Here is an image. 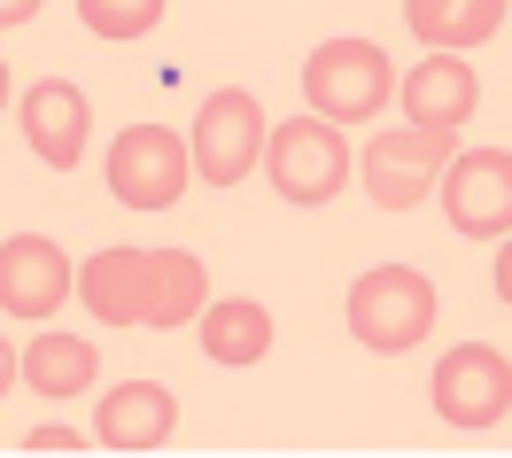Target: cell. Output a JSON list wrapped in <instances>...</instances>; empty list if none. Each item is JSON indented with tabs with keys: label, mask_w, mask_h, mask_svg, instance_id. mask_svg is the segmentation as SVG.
I'll return each mask as SVG.
<instances>
[{
	"label": "cell",
	"mask_w": 512,
	"mask_h": 458,
	"mask_svg": "<svg viewBox=\"0 0 512 458\" xmlns=\"http://www.w3.org/2000/svg\"><path fill=\"white\" fill-rule=\"evenodd\" d=\"M70 288L109 327H187L210 303V272L194 249H101L70 272Z\"/></svg>",
	"instance_id": "obj_1"
},
{
	"label": "cell",
	"mask_w": 512,
	"mask_h": 458,
	"mask_svg": "<svg viewBox=\"0 0 512 458\" xmlns=\"http://www.w3.org/2000/svg\"><path fill=\"white\" fill-rule=\"evenodd\" d=\"M435 280L419 264H373L350 288V334L373 350V358H396V350H419L435 334Z\"/></svg>",
	"instance_id": "obj_2"
},
{
	"label": "cell",
	"mask_w": 512,
	"mask_h": 458,
	"mask_svg": "<svg viewBox=\"0 0 512 458\" xmlns=\"http://www.w3.org/2000/svg\"><path fill=\"white\" fill-rule=\"evenodd\" d=\"M388 94H396V70L373 39H326L303 63V101L326 125H373Z\"/></svg>",
	"instance_id": "obj_3"
},
{
	"label": "cell",
	"mask_w": 512,
	"mask_h": 458,
	"mask_svg": "<svg viewBox=\"0 0 512 458\" xmlns=\"http://www.w3.org/2000/svg\"><path fill=\"white\" fill-rule=\"evenodd\" d=\"M264 132H272V117L256 109L249 86H218V94L194 109V132H187L194 179H210V187H241L249 164L264 156Z\"/></svg>",
	"instance_id": "obj_4"
},
{
	"label": "cell",
	"mask_w": 512,
	"mask_h": 458,
	"mask_svg": "<svg viewBox=\"0 0 512 458\" xmlns=\"http://www.w3.org/2000/svg\"><path fill=\"white\" fill-rule=\"evenodd\" d=\"M458 156V132L450 125H396V132H373L365 140V195L381 202V210H412V202L435 195V171Z\"/></svg>",
	"instance_id": "obj_5"
},
{
	"label": "cell",
	"mask_w": 512,
	"mask_h": 458,
	"mask_svg": "<svg viewBox=\"0 0 512 458\" xmlns=\"http://www.w3.org/2000/svg\"><path fill=\"white\" fill-rule=\"evenodd\" d=\"M256 164L272 171V187L288 202H334L342 195V179H350V140L342 125H326V117H295V125H272L264 132V156Z\"/></svg>",
	"instance_id": "obj_6"
},
{
	"label": "cell",
	"mask_w": 512,
	"mask_h": 458,
	"mask_svg": "<svg viewBox=\"0 0 512 458\" xmlns=\"http://www.w3.org/2000/svg\"><path fill=\"white\" fill-rule=\"evenodd\" d=\"M427 396H435V420L466 427V435H474V427H497L512 412V358L497 342H458V350H443Z\"/></svg>",
	"instance_id": "obj_7"
},
{
	"label": "cell",
	"mask_w": 512,
	"mask_h": 458,
	"mask_svg": "<svg viewBox=\"0 0 512 458\" xmlns=\"http://www.w3.org/2000/svg\"><path fill=\"white\" fill-rule=\"evenodd\" d=\"M187 140L171 125H132L117 132V148H109V195L125 202V210H171V202L187 195Z\"/></svg>",
	"instance_id": "obj_8"
},
{
	"label": "cell",
	"mask_w": 512,
	"mask_h": 458,
	"mask_svg": "<svg viewBox=\"0 0 512 458\" xmlns=\"http://www.w3.org/2000/svg\"><path fill=\"white\" fill-rule=\"evenodd\" d=\"M443 210L466 241H505L512 233V156L505 148H466L443 164Z\"/></svg>",
	"instance_id": "obj_9"
},
{
	"label": "cell",
	"mask_w": 512,
	"mask_h": 458,
	"mask_svg": "<svg viewBox=\"0 0 512 458\" xmlns=\"http://www.w3.org/2000/svg\"><path fill=\"white\" fill-rule=\"evenodd\" d=\"M24 140L47 171H78L86 164V140H94V109L70 78H39L24 94Z\"/></svg>",
	"instance_id": "obj_10"
},
{
	"label": "cell",
	"mask_w": 512,
	"mask_h": 458,
	"mask_svg": "<svg viewBox=\"0 0 512 458\" xmlns=\"http://www.w3.org/2000/svg\"><path fill=\"white\" fill-rule=\"evenodd\" d=\"M63 295H70V257L47 241V233L0 241V311L47 319V311H63Z\"/></svg>",
	"instance_id": "obj_11"
},
{
	"label": "cell",
	"mask_w": 512,
	"mask_h": 458,
	"mask_svg": "<svg viewBox=\"0 0 512 458\" xmlns=\"http://www.w3.org/2000/svg\"><path fill=\"white\" fill-rule=\"evenodd\" d=\"M171 427H179V396L163 389V381H125V389L101 396L94 443H109L117 458H125V451H163Z\"/></svg>",
	"instance_id": "obj_12"
},
{
	"label": "cell",
	"mask_w": 512,
	"mask_h": 458,
	"mask_svg": "<svg viewBox=\"0 0 512 458\" xmlns=\"http://www.w3.org/2000/svg\"><path fill=\"white\" fill-rule=\"evenodd\" d=\"M396 94H404V117H412V125H450L458 132L474 117V101H481V78H474V63L427 47V63H412V78H404Z\"/></svg>",
	"instance_id": "obj_13"
},
{
	"label": "cell",
	"mask_w": 512,
	"mask_h": 458,
	"mask_svg": "<svg viewBox=\"0 0 512 458\" xmlns=\"http://www.w3.org/2000/svg\"><path fill=\"white\" fill-rule=\"evenodd\" d=\"M194 327H202V358H210V365H256L264 350H272V311L249 303V295L202 303V311H194Z\"/></svg>",
	"instance_id": "obj_14"
},
{
	"label": "cell",
	"mask_w": 512,
	"mask_h": 458,
	"mask_svg": "<svg viewBox=\"0 0 512 458\" xmlns=\"http://www.w3.org/2000/svg\"><path fill=\"white\" fill-rule=\"evenodd\" d=\"M512 0H404V24H412L419 47H443V55H458V47H481V39L505 24Z\"/></svg>",
	"instance_id": "obj_15"
},
{
	"label": "cell",
	"mask_w": 512,
	"mask_h": 458,
	"mask_svg": "<svg viewBox=\"0 0 512 458\" xmlns=\"http://www.w3.org/2000/svg\"><path fill=\"white\" fill-rule=\"evenodd\" d=\"M94 373H101V358L86 334H39L24 350V381L39 396H78V389H94Z\"/></svg>",
	"instance_id": "obj_16"
},
{
	"label": "cell",
	"mask_w": 512,
	"mask_h": 458,
	"mask_svg": "<svg viewBox=\"0 0 512 458\" xmlns=\"http://www.w3.org/2000/svg\"><path fill=\"white\" fill-rule=\"evenodd\" d=\"M163 8H171V0H78V24H86L94 39H117V47H125V39L156 32Z\"/></svg>",
	"instance_id": "obj_17"
},
{
	"label": "cell",
	"mask_w": 512,
	"mask_h": 458,
	"mask_svg": "<svg viewBox=\"0 0 512 458\" xmlns=\"http://www.w3.org/2000/svg\"><path fill=\"white\" fill-rule=\"evenodd\" d=\"M24 451H39V458H47V451H86V435H70V427H32V435H24Z\"/></svg>",
	"instance_id": "obj_18"
},
{
	"label": "cell",
	"mask_w": 512,
	"mask_h": 458,
	"mask_svg": "<svg viewBox=\"0 0 512 458\" xmlns=\"http://www.w3.org/2000/svg\"><path fill=\"white\" fill-rule=\"evenodd\" d=\"M39 0H0V32H16V24H32Z\"/></svg>",
	"instance_id": "obj_19"
},
{
	"label": "cell",
	"mask_w": 512,
	"mask_h": 458,
	"mask_svg": "<svg viewBox=\"0 0 512 458\" xmlns=\"http://www.w3.org/2000/svg\"><path fill=\"white\" fill-rule=\"evenodd\" d=\"M16 381H24V350H8V342H0V396L16 389Z\"/></svg>",
	"instance_id": "obj_20"
},
{
	"label": "cell",
	"mask_w": 512,
	"mask_h": 458,
	"mask_svg": "<svg viewBox=\"0 0 512 458\" xmlns=\"http://www.w3.org/2000/svg\"><path fill=\"white\" fill-rule=\"evenodd\" d=\"M0 101H8V63H0Z\"/></svg>",
	"instance_id": "obj_21"
}]
</instances>
